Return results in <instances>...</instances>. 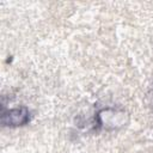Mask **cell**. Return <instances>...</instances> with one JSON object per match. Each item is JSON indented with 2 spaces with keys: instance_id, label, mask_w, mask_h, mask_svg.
Here are the masks:
<instances>
[{
  "instance_id": "cell-1",
  "label": "cell",
  "mask_w": 153,
  "mask_h": 153,
  "mask_svg": "<svg viewBox=\"0 0 153 153\" xmlns=\"http://www.w3.org/2000/svg\"><path fill=\"white\" fill-rule=\"evenodd\" d=\"M27 121H29V112L24 108L10 110L2 117V122L7 126H22Z\"/></svg>"
}]
</instances>
